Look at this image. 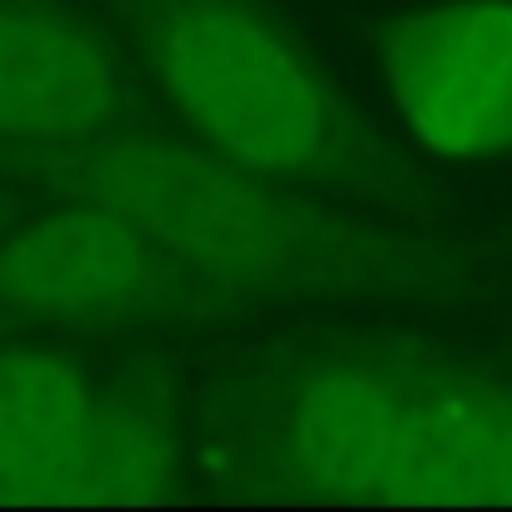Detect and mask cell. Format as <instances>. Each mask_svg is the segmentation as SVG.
I'll return each mask as SVG.
<instances>
[{"label": "cell", "instance_id": "cell-1", "mask_svg": "<svg viewBox=\"0 0 512 512\" xmlns=\"http://www.w3.org/2000/svg\"><path fill=\"white\" fill-rule=\"evenodd\" d=\"M282 457L322 497L512 502V392L422 367L332 362L292 392Z\"/></svg>", "mask_w": 512, "mask_h": 512}, {"label": "cell", "instance_id": "cell-2", "mask_svg": "<svg viewBox=\"0 0 512 512\" xmlns=\"http://www.w3.org/2000/svg\"><path fill=\"white\" fill-rule=\"evenodd\" d=\"M76 186L161 246L171 267L226 287L322 292L382 272L347 226L272 191V176L221 151L111 141L81 161Z\"/></svg>", "mask_w": 512, "mask_h": 512}, {"label": "cell", "instance_id": "cell-3", "mask_svg": "<svg viewBox=\"0 0 512 512\" xmlns=\"http://www.w3.org/2000/svg\"><path fill=\"white\" fill-rule=\"evenodd\" d=\"M141 26L156 81L211 151L282 186L337 171L332 91L251 0H146Z\"/></svg>", "mask_w": 512, "mask_h": 512}, {"label": "cell", "instance_id": "cell-4", "mask_svg": "<svg viewBox=\"0 0 512 512\" xmlns=\"http://www.w3.org/2000/svg\"><path fill=\"white\" fill-rule=\"evenodd\" d=\"M387 91L442 161L512 156V6L442 0L387 31Z\"/></svg>", "mask_w": 512, "mask_h": 512}, {"label": "cell", "instance_id": "cell-5", "mask_svg": "<svg viewBox=\"0 0 512 512\" xmlns=\"http://www.w3.org/2000/svg\"><path fill=\"white\" fill-rule=\"evenodd\" d=\"M166 256L116 211L81 201L0 241V302L36 322H101L146 307Z\"/></svg>", "mask_w": 512, "mask_h": 512}, {"label": "cell", "instance_id": "cell-6", "mask_svg": "<svg viewBox=\"0 0 512 512\" xmlns=\"http://www.w3.org/2000/svg\"><path fill=\"white\" fill-rule=\"evenodd\" d=\"M116 111V71L61 16L0 6V136L31 146L91 141Z\"/></svg>", "mask_w": 512, "mask_h": 512}, {"label": "cell", "instance_id": "cell-7", "mask_svg": "<svg viewBox=\"0 0 512 512\" xmlns=\"http://www.w3.org/2000/svg\"><path fill=\"white\" fill-rule=\"evenodd\" d=\"M101 412L91 382L51 352L0 357V502H26L31 482Z\"/></svg>", "mask_w": 512, "mask_h": 512}, {"label": "cell", "instance_id": "cell-8", "mask_svg": "<svg viewBox=\"0 0 512 512\" xmlns=\"http://www.w3.org/2000/svg\"><path fill=\"white\" fill-rule=\"evenodd\" d=\"M176 477V442L161 422L106 407L91 427L31 482L26 502H111V497H151Z\"/></svg>", "mask_w": 512, "mask_h": 512}]
</instances>
